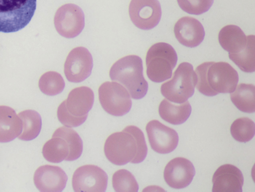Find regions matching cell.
I'll return each instance as SVG.
<instances>
[{"label":"cell","mask_w":255,"mask_h":192,"mask_svg":"<svg viewBox=\"0 0 255 192\" xmlns=\"http://www.w3.org/2000/svg\"><path fill=\"white\" fill-rule=\"evenodd\" d=\"M197 81L192 65L182 63L175 71L173 78L162 85L161 93L170 101L183 103L193 95Z\"/></svg>","instance_id":"6"},{"label":"cell","mask_w":255,"mask_h":192,"mask_svg":"<svg viewBox=\"0 0 255 192\" xmlns=\"http://www.w3.org/2000/svg\"><path fill=\"white\" fill-rule=\"evenodd\" d=\"M195 174V168L190 161L183 157H177L166 166L164 178L169 187L181 189L190 185Z\"/></svg>","instance_id":"13"},{"label":"cell","mask_w":255,"mask_h":192,"mask_svg":"<svg viewBox=\"0 0 255 192\" xmlns=\"http://www.w3.org/2000/svg\"><path fill=\"white\" fill-rule=\"evenodd\" d=\"M23 123V130L18 137L21 140L28 141L34 140L39 135L42 125L40 114L34 110H26L18 114Z\"/></svg>","instance_id":"23"},{"label":"cell","mask_w":255,"mask_h":192,"mask_svg":"<svg viewBox=\"0 0 255 192\" xmlns=\"http://www.w3.org/2000/svg\"><path fill=\"white\" fill-rule=\"evenodd\" d=\"M104 152L112 163L118 166L144 161L148 152L145 137L138 127L130 125L122 132L111 134L106 140Z\"/></svg>","instance_id":"1"},{"label":"cell","mask_w":255,"mask_h":192,"mask_svg":"<svg viewBox=\"0 0 255 192\" xmlns=\"http://www.w3.org/2000/svg\"><path fill=\"white\" fill-rule=\"evenodd\" d=\"M177 60L176 52L169 44L158 43L153 45L146 57L147 77L157 83L170 79Z\"/></svg>","instance_id":"5"},{"label":"cell","mask_w":255,"mask_h":192,"mask_svg":"<svg viewBox=\"0 0 255 192\" xmlns=\"http://www.w3.org/2000/svg\"><path fill=\"white\" fill-rule=\"evenodd\" d=\"M247 37L244 49L238 53L229 54V57L242 71L252 73L255 70V37L254 35Z\"/></svg>","instance_id":"22"},{"label":"cell","mask_w":255,"mask_h":192,"mask_svg":"<svg viewBox=\"0 0 255 192\" xmlns=\"http://www.w3.org/2000/svg\"><path fill=\"white\" fill-rule=\"evenodd\" d=\"M146 130L150 146L155 152L168 154L177 147L179 137L174 129L153 120L147 123Z\"/></svg>","instance_id":"12"},{"label":"cell","mask_w":255,"mask_h":192,"mask_svg":"<svg viewBox=\"0 0 255 192\" xmlns=\"http://www.w3.org/2000/svg\"><path fill=\"white\" fill-rule=\"evenodd\" d=\"M129 14L136 27L149 30L159 24L162 16L161 8L158 0H131Z\"/></svg>","instance_id":"9"},{"label":"cell","mask_w":255,"mask_h":192,"mask_svg":"<svg viewBox=\"0 0 255 192\" xmlns=\"http://www.w3.org/2000/svg\"><path fill=\"white\" fill-rule=\"evenodd\" d=\"M94 100L93 90L87 87H81L73 90L64 102L69 113L80 117L88 115L93 106Z\"/></svg>","instance_id":"17"},{"label":"cell","mask_w":255,"mask_h":192,"mask_svg":"<svg viewBox=\"0 0 255 192\" xmlns=\"http://www.w3.org/2000/svg\"><path fill=\"white\" fill-rule=\"evenodd\" d=\"M177 2L184 12L191 15H199L210 9L214 0H177Z\"/></svg>","instance_id":"29"},{"label":"cell","mask_w":255,"mask_h":192,"mask_svg":"<svg viewBox=\"0 0 255 192\" xmlns=\"http://www.w3.org/2000/svg\"><path fill=\"white\" fill-rule=\"evenodd\" d=\"M37 0H0V32H17L31 21Z\"/></svg>","instance_id":"4"},{"label":"cell","mask_w":255,"mask_h":192,"mask_svg":"<svg viewBox=\"0 0 255 192\" xmlns=\"http://www.w3.org/2000/svg\"><path fill=\"white\" fill-rule=\"evenodd\" d=\"M196 88L202 94L214 96L232 93L239 82L237 72L226 62H205L196 69Z\"/></svg>","instance_id":"2"},{"label":"cell","mask_w":255,"mask_h":192,"mask_svg":"<svg viewBox=\"0 0 255 192\" xmlns=\"http://www.w3.org/2000/svg\"><path fill=\"white\" fill-rule=\"evenodd\" d=\"M39 87L45 95L55 96L63 92L65 87V82L61 75L51 71L42 76L39 80Z\"/></svg>","instance_id":"26"},{"label":"cell","mask_w":255,"mask_h":192,"mask_svg":"<svg viewBox=\"0 0 255 192\" xmlns=\"http://www.w3.org/2000/svg\"><path fill=\"white\" fill-rule=\"evenodd\" d=\"M99 95L102 107L113 116H124L131 109L130 95L128 91L118 83H104L99 89Z\"/></svg>","instance_id":"7"},{"label":"cell","mask_w":255,"mask_h":192,"mask_svg":"<svg viewBox=\"0 0 255 192\" xmlns=\"http://www.w3.org/2000/svg\"><path fill=\"white\" fill-rule=\"evenodd\" d=\"M54 24L61 36L68 39L74 38L84 29L85 14L78 6L67 4L57 10L54 18Z\"/></svg>","instance_id":"8"},{"label":"cell","mask_w":255,"mask_h":192,"mask_svg":"<svg viewBox=\"0 0 255 192\" xmlns=\"http://www.w3.org/2000/svg\"><path fill=\"white\" fill-rule=\"evenodd\" d=\"M113 186L116 192H138V184L134 176L128 170L121 169L113 176Z\"/></svg>","instance_id":"28"},{"label":"cell","mask_w":255,"mask_h":192,"mask_svg":"<svg viewBox=\"0 0 255 192\" xmlns=\"http://www.w3.org/2000/svg\"><path fill=\"white\" fill-rule=\"evenodd\" d=\"M52 137L63 138L68 143L70 153L65 161H75L81 157L83 150V141L74 129L66 126L61 127L55 131Z\"/></svg>","instance_id":"25"},{"label":"cell","mask_w":255,"mask_h":192,"mask_svg":"<svg viewBox=\"0 0 255 192\" xmlns=\"http://www.w3.org/2000/svg\"><path fill=\"white\" fill-rule=\"evenodd\" d=\"M174 32L177 41L188 48H195L204 40L205 31L201 23L191 17H184L175 24Z\"/></svg>","instance_id":"15"},{"label":"cell","mask_w":255,"mask_h":192,"mask_svg":"<svg viewBox=\"0 0 255 192\" xmlns=\"http://www.w3.org/2000/svg\"><path fill=\"white\" fill-rule=\"evenodd\" d=\"M68 177L60 167L46 165L35 172L34 182L41 192H62L65 188Z\"/></svg>","instance_id":"14"},{"label":"cell","mask_w":255,"mask_h":192,"mask_svg":"<svg viewBox=\"0 0 255 192\" xmlns=\"http://www.w3.org/2000/svg\"><path fill=\"white\" fill-rule=\"evenodd\" d=\"M244 177L241 170L231 164L222 165L213 178L212 192H242Z\"/></svg>","instance_id":"16"},{"label":"cell","mask_w":255,"mask_h":192,"mask_svg":"<svg viewBox=\"0 0 255 192\" xmlns=\"http://www.w3.org/2000/svg\"><path fill=\"white\" fill-rule=\"evenodd\" d=\"M158 110L162 119L173 125H180L188 119L192 108L188 101L175 104L164 99L161 102Z\"/></svg>","instance_id":"20"},{"label":"cell","mask_w":255,"mask_h":192,"mask_svg":"<svg viewBox=\"0 0 255 192\" xmlns=\"http://www.w3.org/2000/svg\"><path fill=\"white\" fill-rule=\"evenodd\" d=\"M232 137L237 141L246 143L254 137L255 132L254 122L248 117L235 120L230 128Z\"/></svg>","instance_id":"27"},{"label":"cell","mask_w":255,"mask_h":192,"mask_svg":"<svg viewBox=\"0 0 255 192\" xmlns=\"http://www.w3.org/2000/svg\"><path fill=\"white\" fill-rule=\"evenodd\" d=\"M70 147L67 142L60 137H52L44 145L42 153L49 162L59 163L66 160L69 155Z\"/></svg>","instance_id":"24"},{"label":"cell","mask_w":255,"mask_h":192,"mask_svg":"<svg viewBox=\"0 0 255 192\" xmlns=\"http://www.w3.org/2000/svg\"><path fill=\"white\" fill-rule=\"evenodd\" d=\"M57 116L59 121L68 127H76L82 125L87 120L88 116L75 117L67 111L64 101L58 108Z\"/></svg>","instance_id":"30"},{"label":"cell","mask_w":255,"mask_h":192,"mask_svg":"<svg viewBox=\"0 0 255 192\" xmlns=\"http://www.w3.org/2000/svg\"><path fill=\"white\" fill-rule=\"evenodd\" d=\"M219 42L222 48L229 54H236L245 47L247 37L241 29L235 25H228L219 33Z\"/></svg>","instance_id":"19"},{"label":"cell","mask_w":255,"mask_h":192,"mask_svg":"<svg viewBox=\"0 0 255 192\" xmlns=\"http://www.w3.org/2000/svg\"><path fill=\"white\" fill-rule=\"evenodd\" d=\"M142 59L135 55L124 57L112 67L110 76L114 82L123 85L134 99H140L146 95L148 84L144 78Z\"/></svg>","instance_id":"3"},{"label":"cell","mask_w":255,"mask_h":192,"mask_svg":"<svg viewBox=\"0 0 255 192\" xmlns=\"http://www.w3.org/2000/svg\"><path fill=\"white\" fill-rule=\"evenodd\" d=\"M230 98L235 106L240 111L248 113L255 111V87L251 84H240Z\"/></svg>","instance_id":"21"},{"label":"cell","mask_w":255,"mask_h":192,"mask_svg":"<svg viewBox=\"0 0 255 192\" xmlns=\"http://www.w3.org/2000/svg\"><path fill=\"white\" fill-rule=\"evenodd\" d=\"M108 183L107 174L100 167L87 165L78 168L72 178L75 192H105Z\"/></svg>","instance_id":"10"},{"label":"cell","mask_w":255,"mask_h":192,"mask_svg":"<svg viewBox=\"0 0 255 192\" xmlns=\"http://www.w3.org/2000/svg\"><path fill=\"white\" fill-rule=\"evenodd\" d=\"M93 68V59L89 50L82 47L72 50L69 53L64 65L67 79L71 83H81L91 75Z\"/></svg>","instance_id":"11"},{"label":"cell","mask_w":255,"mask_h":192,"mask_svg":"<svg viewBox=\"0 0 255 192\" xmlns=\"http://www.w3.org/2000/svg\"><path fill=\"white\" fill-rule=\"evenodd\" d=\"M22 130V121L15 110L7 106H0V143L14 140Z\"/></svg>","instance_id":"18"}]
</instances>
